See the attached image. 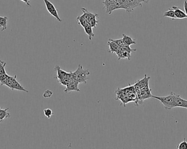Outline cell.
Segmentation results:
<instances>
[{
  "mask_svg": "<svg viewBox=\"0 0 187 149\" xmlns=\"http://www.w3.org/2000/svg\"><path fill=\"white\" fill-rule=\"evenodd\" d=\"M139 1L141 3L144 2V3H145V4H148L150 0H139Z\"/></svg>",
  "mask_w": 187,
  "mask_h": 149,
  "instance_id": "d6a6232c",
  "label": "cell"
},
{
  "mask_svg": "<svg viewBox=\"0 0 187 149\" xmlns=\"http://www.w3.org/2000/svg\"><path fill=\"white\" fill-rule=\"evenodd\" d=\"M6 65V63L2 61L0 59V75L4 74H7L4 68Z\"/></svg>",
  "mask_w": 187,
  "mask_h": 149,
  "instance_id": "603a6c76",
  "label": "cell"
},
{
  "mask_svg": "<svg viewBox=\"0 0 187 149\" xmlns=\"http://www.w3.org/2000/svg\"><path fill=\"white\" fill-rule=\"evenodd\" d=\"M8 19L7 17H0V27L2 28V31L6 30L7 28V21Z\"/></svg>",
  "mask_w": 187,
  "mask_h": 149,
  "instance_id": "ac0fdd59",
  "label": "cell"
},
{
  "mask_svg": "<svg viewBox=\"0 0 187 149\" xmlns=\"http://www.w3.org/2000/svg\"><path fill=\"white\" fill-rule=\"evenodd\" d=\"M123 41L125 45H129L130 46L132 44H136V42L135 41V39H133L132 38L128 36L127 35L123 34Z\"/></svg>",
  "mask_w": 187,
  "mask_h": 149,
  "instance_id": "2e32d148",
  "label": "cell"
},
{
  "mask_svg": "<svg viewBox=\"0 0 187 149\" xmlns=\"http://www.w3.org/2000/svg\"><path fill=\"white\" fill-rule=\"evenodd\" d=\"M108 41H111L114 42L115 44H117L121 48H122L123 47H124L125 45L123 41V39H116V40L112 39H109Z\"/></svg>",
  "mask_w": 187,
  "mask_h": 149,
  "instance_id": "484cf974",
  "label": "cell"
},
{
  "mask_svg": "<svg viewBox=\"0 0 187 149\" xmlns=\"http://www.w3.org/2000/svg\"><path fill=\"white\" fill-rule=\"evenodd\" d=\"M173 98L176 107L184 108L187 109V101L180 97V95L173 93Z\"/></svg>",
  "mask_w": 187,
  "mask_h": 149,
  "instance_id": "52a82bcc",
  "label": "cell"
},
{
  "mask_svg": "<svg viewBox=\"0 0 187 149\" xmlns=\"http://www.w3.org/2000/svg\"><path fill=\"white\" fill-rule=\"evenodd\" d=\"M122 49H123V50H124L125 51H126V52H129V53H131V52H136V49H132L130 48V46H129V45H125L124 47H123L122 48H121Z\"/></svg>",
  "mask_w": 187,
  "mask_h": 149,
  "instance_id": "f1b7e54d",
  "label": "cell"
},
{
  "mask_svg": "<svg viewBox=\"0 0 187 149\" xmlns=\"http://www.w3.org/2000/svg\"><path fill=\"white\" fill-rule=\"evenodd\" d=\"M77 20L78 21V23L83 28L86 26L87 25H90L88 21H87L86 19H85L84 17H82L81 15L78 17L77 18Z\"/></svg>",
  "mask_w": 187,
  "mask_h": 149,
  "instance_id": "44dd1931",
  "label": "cell"
},
{
  "mask_svg": "<svg viewBox=\"0 0 187 149\" xmlns=\"http://www.w3.org/2000/svg\"><path fill=\"white\" fill-rule=\"evenodd\" d=\"M9 76L7 74H4L0 75V83L1 85H7L8 80Z\"/></svg>",
  "mask_w": 187,
  "mask_h": 149,
  "instance_id": "7402d4cb",
  "label": "cell"
},
{
  "mask_svg": "<svg viewBox=\"0 0 187 149\" xmlns=\"http://www.w3.org/2000/svg\"><path fill=\"white\" fill-rule=\"evenodd\" d=\"M84 28V31L87 33V35H88L89 36V39L90 41L92 40V38L94 36H95L94 33L93 32V29H92V27L90 26V25H87L86 26H85Z\"/></svg>",
  "mask_w": 187,
  "mask_h": 149,
  "instance_id": "d6986e66",
  "label": "cell"
},
{
  "mask_svg": "<svg viewBox=\"0 0 187 149\" xmlns=\"http://www.w3.org/2000/svg\"><path fill=\"white\" fill-rule=\"evenodd\" d=\"M99 18V15L97 14H93L90 13L89 19L87 20L89 24L92 28H96L97 25L99 23V21L97 20Z\"/></svg>",
  "mask_w": 187,
  "mask_h": 149,
  "instance_id": "8fae6325",
  "label": "cell"
},
{
  "mask_svg": "<svg viewBox=\"0 0 187 149\" xmlns=\"http://www.w3.org/2000/svg\"><path fill=\"white\" fill-rule=\"evenodd\" d=\"M138 7H142V3L139 0H128V11L126 12H133L134 8Z\"/></svg>",
  "mask_w": 187,
  "mask_h": 149,
  "instance_id": "9c48e42d",
  "label": "cell"
},
{
  "mask_svg": "<svg viewBox=\"0 0 187 149\" xmlns=\"http://www.w3.org/2000/svg\"><path fill=\"white\" fill-rule=\"evenodd\" d=\"M54 69H55V71H57V76L56 77V78L58 80L72 76V72L67 73L62 69H60V68L58 66H56Z\"/></svg>",
  "mask_w": 187,
  "mask_h": 149,
  "instance_id": "ba28073f",
  "label": "cell"
},
{
  "mask_svg": "<svg viewBox=\"0 0 187 149\" xmlns=\"http://www.w3.org/2000/svg\"><path fill=\"white\" fill-rule=\"evenodd\" d=\"M164 17H168L171 18L173 20L175 19H176V17L175 15V12L173 9L171 8V9H169V11H166L165 12H164Z\"/></svg>",
  "mask_w": 187,
  "mask_h": 149,
  "instance_id": "ffe728a7",
  "label": "cell"
},
{
  "mask_svg": "<svg viewBox=\"0 0 187 149\" xmlns=\"http://www.w3.org/2000/svg\"><path fill=\"white\" fill-rule=\"evenodd\" d=\"M53 95V92L52 91L46 90L43 94V96L45 98H49Z\"/></svg>",
  "mask_w": 187,
  "mask_h": 149,
  "instance_id": "f546056e",
  "label": "cell"
},
{
  "mask_svg": "<svg viewBox=\"0 0 187 149\" xmlns=\"http://www.w3.org/2000/svg\"><path fill=\"white\" fill-rule=\"evenodd\" d=\"M177 148L178 149H187V142L186 139L184 138V140L177 146Z\"/></svg>",
  "mask_w": 187,
  "mask_h": 149,
  "instance_id": "d4e9b609",
  "label": "cell"
},
{
  "mask_svg": "<svg viewBox=\"0 0 187 149\" xmlns=\"http://www.w3.org/2000/svg\"><path fill=\"white\" fill-rule=\"evenodd\" d=\"M8 109H9V108H7L5 109H2L1 108V110H0V123H1L2 122L4 118H10V114L7 112Z\"/></svg>",
  "mask_w": 187,
  "mask_h": 149,
  "instance_id": "e0dca14e",
  "label": "cell"
},
{
  "mask_svg": "<svg viewBox=\"0 0 187 149\" xmlns=\"http://www.w3.org/2000/svg\"><path fill=\"white\" fill-rule=\"evenodd\" d=\"M78 84L79 83L72 77L69 81V83L66 85V89L64 90V92L65 93H69L72 91L80 92V90L78 88Z\"/></svg>",
  "mask_w": 187,
  "mask_h": 149,
  "instance_id": "8992f818",
  "label": "cell"
},
{
  "mask_svg": "<svg viewBox=\"0 0 187 149\" xmlns=\"http://www.w3.org/2000/svg\"><path fill=\"white\" fill-rule=\"evenodd\" d=\"M21 1H23V2H24L25 4L28 5V6H30V0H20Z\"/></svg>",
  "mask_w": 187,
  "mask_h": 149,
  "instance_id": "1f68e13d",
  "label": "cell"
},
{
  "mask_svg": "<svg viewBox=\"0 0 187 149\" xmlns=\"http://www.w3.org/2000/svg\"><path fill=\"white\" fill-rule=\"evenodd\" d=\"M150 77H147V74L145 75V77L141 79V80H137L136 83L134 85V86L135 87V88H138L140 89H142V88H143L144 87L147 86V85H148V82L149 80L150 79Z\"/></svg>",
  "mask_w": 187,
  "mask_h": 149,
  "instance_id": "30bf717a",
  "label": "cell"
},
{
  "mask_svg": "<svg viewBox=\"0 0 187 149\" xmlns=\"http://www.w3.org/2000/svg\"><path fill=\"white\" fill-rule=\"evenodd\" d=\"M43 1L45 3V7H46V8H47L49 13L51 14L52 16L56 17L58 21L61 22L62 20L60 19V17H59V14L58 13V10L56 9L54 5L48 0H43Z\"/></svg>",
  "mask_w": 187,
  "mask_h": 149,
  "instance_id": "277c9868",
  "label": "cell"
},
{
  "mask_svg": "<svg viewBox=\"0 0 187 149\" xmlns=\"http://www.w3.org/2000/svg\"><path fill=\"white\" fill-rule=\"evenodd\" d=\"M82 11H83V14L82 15H81L82 17H84L85 19H86L87 20H88L89 19V17H90V13L89 12H88V11L87 10L86 8H82V9H81Z\"/></svg>",
  "mask_w": 187,
  "mask_h": 149,
  "instance_id": "cb8c5ba5",
  "label": "cell"
},
{
  "mask_svg": "<svg viewBox=\"0 0 187 149\" xmlns=\"http://www.w3.org/2000/svg\"><path fill=\"white\" fill-rule=\"evenodd\" d=\"M121 9V8L119 1L118 0L116 2H114L113 4H112L108 8L106 9V13L108 14H111L113 11L116 9Z\"/></svg>",
  "mask_w": 187,
  "mask_h": 149,
  "instance_id": "5bb4252c",
  "label": "cell"
},
{
  "mask_svg": "<svg viewBox=\"0 0 187 149\" xmlns=\"http://www.w3.org/2000/svg\"><path fill=\"white\" fill-rule=\"evenodd\" d=\"M117 55L118 56V60H120L121 59H125L127 58L129 60H131V54L125 51L124 50L121 48L120 50L117 53H116Z\"/></svg>",
  "mask_w": 187,
  "mask_h": 149,
  "instance_id": "4fadbf2b",
  "label": "cell"
},
{
  "mask_svg": "<svg viewBox=\"0 0 187 149\" xmlns=\"http://www.w3.org/2000/svg\"><path fill=\"white\" fill-rule=\"evenodd\" d=\"M43 111H44V114L48 118H51L52 115L53 114V111L49 108L45 109Z\"/></svg>",
  "mask_w": 187,
  "mask_h": 149,
  "instance_id": "83f0119b",
  "label": "cell"
},
{
  "mask_svg": "<svg viewBox=\"0 0 187 149\" xmlns=\"http://www.w3.org/2000/svg\"><path fill=\"white\" fill-rule=\"evenodd\" d=\"M172 8L174 10L175 12V15L176 19H182L184 18H187V14H186L185 12L181 10L178 7L176 6H173Z\"/></svg>",
  "mask_w": 187,
  "mask_h": 149,
  "instance_id": "7c38bea8",
  "label": "cell"
},
{
  "mask_svg": "<svg viewBox=\"0 0 187 149\" xmlns=\"http://www.w3.org/2000/svg\"><path fill=\"white\" fill-rule=\"evenodd\" d=\"M141 96L139 99L140 104L142 103V102L145 100L150 98L153 96V94L151 93L152 89L149 88V84L145 86V87H144L143 88H142V89H141Z\"/></svg>",
  "mask_w": 187,
  "mask_h": 149,
  "instance_id": "5b68a950",
  "label": "cell"
},
{
  "mask_svg": "<svg viewBox=\"0 0 187 149\" xmlns=\"http://www.w3.org/2000/svg\"><path fill=\"white\" fill-rule=\"evenodd\" d=\"M6 86L9 87L12 90H17L19 91H23L28 93V91L26 90L24 87L19 83V82L17 80L16 76H9Z\"/></svg>",
  "mask_w": 187,
  "mask_h": 149,
  "instance_id": "3957f363",
  "label": "cell"
},
{
  "mask_svg": "<svg viewBox=\"0 0 187 149\" xmlns=\"http://www.w3.org/2000/svg\"><path fill=\"white\" fill-rule=\"evenodd\" d=\"M108 45L110 48L109 52H111L112 54L117 53L121 48L117 44H115L114 42L111 41H108Z\"/></svg>",
  "mask_w": 187,
  "mask_h": 149,
  "instance_id": "9a60e30c",
  "label": "cell"
},
{
  "mask_svg": "<svg viewBox=\"0 0 187 149\" xmlns=\"http://www.w3.org/2000/svg\"><path fill=\"white\" fill-rule=\"evenodd\" d=\"M121 5V9H124L126 12L128 11V0H119Z\"/></svg>",
  "mask_w": 187,
  "mask_h": 149,
  "instance_id": "4316f807",
  "label": "cell"
},
{
  "mask_svg": "<svg viewBox=\"0 0 187 149\" xmlns=\"http://www.w3.org/2000/svg\"><path fill=\"white\" fill-rule=\"evenodd\" d=\"M184 8L185 13H186V14H187V2L186 1H185L184 2Z\"/></svg>",
  "mask_w": 187,
  "mask_h": 149,
  "instance_id": "4dcf8cb0",
  "label": "cell"
},
{
  "mask_svg": "<svg viewBox=\"0 0 187 149\" xmlns=\"http://www.w3.org/2000/svg\"><path fill=\"white\" fill-rule=\"evenodd\" d=\"M90 72L88 69H84L83 67L79 65L76 71L72 73V77L76 80L79 84H87V80L89 79L88 76Z\"/></svg>",
  "mask_w": 187,
  "mask_h": 149,
  "instance_id": "6da1fadb",
  "label": "cell"
},
{
  "mask_svg": "<svg viewBox=\"0 0 187 149\" xmlns=\"http://www.w3.org/2000/svg\"><path fill=\"white\" fill-rule=\"evenodd\" d=\"M152 97L159 100L163 104L164 108L167 110H171L173 108L176 107V105L174 101L173 92H172L170 95L165 97H158L153 95Z\"/></svg>",
  "mask_w": 187,
  "mask_h": 149,
  "instance_id": "7a4b0ae2",
  "label": "cell"
}]
</instances>
